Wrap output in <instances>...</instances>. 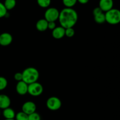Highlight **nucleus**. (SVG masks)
Segmentation results:
<instances>
[{
  "mask_svg": "<svg viewBox=\"0 0 120 120\" xmlns=\"http://www.w3.org/2000/svg\"><path fill=\"white\" fill-rule=\"evenodd\" d=\"M105 21L111 25L118 24L120 22V11L116 8H112L105 14Z\"/></svg>",
  "mask_w": 120,
  "mask_h": 120,
  "instance_id": "3",
  "label": "nucleus"
},
{
  "mask_svg": "<svg viewBox=\"0 0 120 120\" xmlns=\"http://www.w3.org/2000/svg\"><path fill=\"white\" fill-rule=\"evenodd\" d=\"M2 114L5 119H14L16 115L14 109L9 107L4 109Z\"/></svg>",
  "mask_w": 120,
  "mask_h": 120,
  "instance_id": "14",
  "label": "nucleus"
},
{
  "mask_svg": "<svg viewBox=\"0 0 120 120\" xmlns=\"http://www.w3.org/2000/svg\"><path fill=\"white\" fill-rule=\"evenodd\" d=\"M7 9L5 7L4 3L0 2V18L5 17L7 15Z\"/></svg>",
  "mask_w": 120,
  "mask_h": 120,
  "instance_id": "21",
  "label": "nucleus"
},
{
  "mask_svg": "<svg viewBox=\"0 0 120 120\" xmlns=\"http://www.w3.org/2000/svg\"><path fill=\"white\" fill-rule=\"evenodd\" d=\"M0 114H1V112H0Z\"/></svg>",
  "mask_w": 120,
  "mask_h": 120,
  "instance_id": "29",
  "label": "nucleus"
},
{
  "mask_svg": "<svg viewBox=\"0 0 120 120\" xmlns=\"http://www.w3.org/2000/svg\"><path fill=\"white\" fill-rule=\"evenodd\" d=\"M36 28L39 31H45L48 29V22L45 18L41 19L36 22Z\"/></svg>",
  "mask_w": 120,
  "mask_h": 120,
  "instance_id": "13",
  "label": "nucleus"
},
{
  "mask_svg": "<svg viewBox=\"0 0 120 120\" xmlns=\"http://www.w3.org/2000/svg\"><path fill=\"white\" fill-rule=\"evenodd\" d=\"M102 12H103V11L100 9V8L99 7L95 8L94 9H93V13L94 16L98 15V14H101V13H102Z\"/></svg>",
  "mask_w": 120,
  "mask_h": 120,
  "instance_id": "25",
  "label": "nucleus"
},
{
  "mask_svg": "<svg viewBox=\"0 0 120 120\" xmlns=\"http://www.w3.org/2000/svg\"><path fill=\"white\" fill-rule=\"evenodd\" d=\"M43 91V86L39 82H35L28 84V93L34 96H39Z\"/></svg>",
  "mask_w": 120,
  "mask_h": 120,
  "instance_id": "4",
  "label": "nucleus"
},
{
  "mask_svg": "<svg viewBox=\"0 0 120 120\" xmlns=\"http://www.w3.org/2000/svg\"><path fill=\"white\" fill-rule=\"evenodd\" d=\"M12 36L9 33L4 32L0 35V45L1 46H8L12 43Z\"/></svg>",
  "mask_w": 120,
  "mask_h": 120,
  "instance_id": "8",
  "label": "nucleus"
},
{
  "mask_svg": "<svg viewBox=\"0 0 120 120\" xmlns=\"http://www.w3.org/2000/svg\"><path fill=\"white\" fill-rule=\"evenodd\" d=\"M22 81L27 84L37 82L39 77V73L36 68L34 67H28L22 72Z\"/></svg>",
  "mask_w": 120,
  "mask_h": 120,
  "instance_id": "2",
  "label": "nucleus"
},
{
  "mask_svg": "<svg viewBox=\"0 0 120 120\" xmlns=\"http://www.w3.org/2000/svg\"><path fill=\"white\" fill-rule=\"evenodd\" d=\"M28 84L23 81L18 82L16 85V92L21 95H24L28 93Z\"/></svg>",
  "mask_w": 120,
  "mask_h": 120,
  "instance_id": "10",
  "label": "nucleus"
},
{
  "mask_svg": "<svg viewBox=\"0 0 120 120\" xmlns=\"http://www.w3.org/2000/svg\"><path fill=\"white\" fill-rule=\"evenodd\" d=\"M28 120H41V116L38 113L35 112L30 115H28Z\"/></svg>",
  "mask_w": 120,
  "mask_h": 120,
  "instance_id": "23",
  "label": "nucleus"
},
{
  "mask_svg": "<svg viewBox=\"0 0 120 120\" xmlns=\"http://www.w3.org/2000/svg\"><path fill=\"white\" fill-rule=\"evenodd\" d=\"M56 27V25L55 22H48V29H55Z\"/></svg>",
  "mask_w": 120,
  "mask_h": 120,
  "instance_id": "26",
  "label": "nucleus"
},
{
  "mask_svg": "<svg viewBox=\"0 0 120 120\" xmlns=\"http://www.w3.org/2000/svg\"><path fill=\"white\" fill-rule=\"evenodd\" d=\"M14 78L18 82L22 81V72H16L14 75Z\"/></svg>",
  "mask_w": 120,
  "mask_h": 120,
  "instance_id": "24",
  "label": "nucleus"
},
{
  "mask_svg": "<svg viewBox=\"0 0 120 120\" xmlns=\"http://www.w3.org/2000/svg\"><path fill=\"white\" fill-rule=\"evenodd\" d=\"M36 105L32 101H26L25 102L22 107V110L27 115H30L36 112Z\"/></svg>",
  "mask_w": 120,
  "mask_h": 120,
  "instance_id": "7",
  "label": "nucleus"
},
{
  "mask_svg": "<svg viewBox=\"0 0 120 120\" xmlns=\"http://www.w3.org/2000/svg\"><path fill=\"white\" fill-rule=\"evenodd\" d=\"M58 20L61 27L65 29L73 28L78 20V15L72 8H65L60 12Z\"/></svg>",
  "mask_w": 120,
  "mask_h": 120,
  "instance_id": "1",
  "label": "nucleus"
},
{
  "mask_svg": "<svg viewBox=\"0 0 120 120\" xmlns=\"http://www.w3.org/2000/svg\"><path fill=\"white\" fill-rule=\"evenodd\" d=\"M15 119L16 120H28V115L23 112V111L19 112L18 113L15 115Z\"/></svg>",
  "mask_w": 120,
  "mask_h": 120,
  "instance_id": "19",
  "label": "nucleus"
},
{
  "mask_svg": "<svg viewBox=\"0 0 120 120\" xmlns=\"http://www.w3.org/2000/svg\"><path fill=\"white\" fill-rule=\"evenodd\" d=\"M113 0H100L99 7L103 12H107L113 8Z\"/></svg>",
  "mask_w": 120,
  "mask_h": 120,
  "instance_id": "9",
  "label": "nucleus"
},
{
  "mask_svg": "<svg viewBox=\"0 0 120 120\" xmlns=\"http://www.w3.org/2000/svg\"><path fill=\"white\" fill-rule=\"evenodd\" d=\"M77 2V0H62V2L66 8H72Z\"/></svg>",
  "mask_w": 120,
  "mask_h": 120,
  "instance_id": "18",
  "label": "nucleus"
},
{
  "mask_svg": "<svg viewBox=\"0 0 120 120\" xmlns=\"http://www.w3.org/2000/svg\"><path fill=\"white\" fill-rule=\"evenodd\" d=\"M89 1V0H77V2L82 4H86L88 3Z\"/></svg>",
  "mask_w": 120,
  "mask_h": 120,
  "instance_id": "27",
  "label": "nucleus"
},
{
  "mask_svg": "<svg viewBox=\"0 0 120 120\" xmlns=\"http://www.w3.org/2000/svg\"><path fill=\"white\" fill-rule=\"evenodd\" d=\"M8 85L7 80L4 76H0V91L5 89Z\"/></svg>",
  "mask_w": 120,
  "mask_h": 120,
  "instance_id": "20",
  "label": "nucleus"
},
{
  "mask_svg": "<svg viewBox=\"0 0 120 120\" xmlns=\"http://www.w3.org/2000/svg\"><path fill=\"white\" fill-rule=\"evenodd\" d=\"M4 120H15L14 119H5Z\"/></svg>",
  "mask_w": 120,
  "mask_h": 120,
  "instance_id": "28",
  "label": "nucleus"
},
{
  "mask_svg": "<svg viewBox=\"0 0 120 120\" xmlns=\"http://www.w3.org/2000/svg\"><path fill=\"white\" fill-rule=\"evenodd\" d=\"M11 105V100L9 96L5 94L0 95V108L5 109L9 107Z\"/></svg>",
  "mask_w": 120,
  "mask_h": 120,
  "instance_id": "12",
  "label": "nucleus"
},
{
  "mask_svg": "<svg viewBox=\"0 0 120 120\" xmlns=\"http://www.w3.org/2000/svg\"><path fill=\"white\" fill-rule=\"evenodd\" d=\"M94 20L97 24H103L105 22V14L103 12L94 16Z\"/></svg>",
  "mask_w": 120,
  "mask_h": 120,
  "instance_id": "16",
  "label": "nucleus"
},
{
  "mask_svg": "<svg viewBox=\"0 0 120 120\" xmlns=\"http://www.w3.org/2000/svg\"><path fill=\"white\" fill-rule=\"evenodd\" d=\"M16 3V0H5L4 5L8 11L11 10L15 8Z\"/></svg>",
  "mask_w": 120,
  "mask_h": 120,
  "instance_id": "15",
  "label": "nucleus"
},
{
  "mask_svg": "<svg viewBox=\"0 0 120 120\" xmlns=\"http://www.w3.org/2000/svg\"><path fill=\"white\" fill-rule=\"evenodd\" d=\"M60 12L56 8L51 7L46 9L45 12V19L48 22H55L59 19Z\"/></svg>",
  "mask_w": 120,
  "mask_h": 120,
  "instance_id": "5",
  "label": "nucleus"
},
{
  "mask_svg": "<svg viewBox=\"0 0 120 120\" xmlns=\"http://www.w3.org/2000/svg\"><path fill=\"white\" fill-rule=\"evenodd\" d=\"M65 35V28L61 27H56L52 31V36L54 38L61 39Z\"/></svg>",
  "mask_w": 120,
  "mask_h": 120,
  "instance_id": "11",
  "label": "nucleus"
},
{
  "mask_svg": "<svg viewBox=\"0 0 120 120\" xmlns=\"http://www.w3.org/2000/svg\"><path fill=\"white\" fill-rule=\"evenodd\" d=\"M46 106L51 111L58 110L62 106V101L56 96H51L47 100Z\"/></svg>",
  "mask_w": 120,
  "mask_h": 120,
  "instance_id": "6",
  "label": "nucleus"
},
{
  "mask_svg": "<svg viewBox=\"0 0 120 120\" xmlns=\"http://www.w3.org/2000/svg\"><path fill=\"white\" fill-rule=\"evenodd\" d=\"M75 29L73 28H68L65 29V35L69 38H71L75 35Z\"/></svg>",
  "mask_w": 120,
  "mask_h": 120,
  "instance_id": "22",
  "label": "nucleus"
},
{
  "mask_svg": "<svg viewBox=\"0 0 120 120\" xmlns=\"http://www.w3.org/2000/svg\"><path fill=\"white\" fill-rule=\"evenodd\" d=\"M37 3L42 8H48L51 4V0H37Z\"/></svg>",
  "mask_w": 120,
  "mask_h": 120,
  "instance_id": "17",
  "label": "nucleus"
}]
</instances>
